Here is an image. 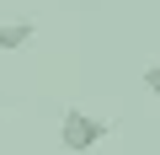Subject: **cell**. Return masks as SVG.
<instances>
[{"label": "cell", "instance_id": "1", "mask_svg": "<svg viewBox=\"0 0 160 155\" xmlns=\"http://www.w3.org/2000/svg\"><path fill=\"white\" fill-rule=\"evenodd\" d=\"M102 139H107V123L91 118L86 107H69V112L59 118V144H64L69 155H86V150H96Z\"/></svg>", "mask_w": 160, "mask_h": 155}, {"label": "cell", "instance_id": "2", "mask_svg": "<svg viewBox=\"0 0 160 155\" xmlns=\"http://www.w3.org/2000/svg\"><path fill=\"white\" fill-rule=\"evenodd\" d=\"M32 38H38V22H27V16L0 22V54H16V48H27Z\"/></svg>", "mask_w": 160, "mask_h": 155}, {"label": "cell", "instance_id": "3", "mask_svg": "<svg viewBox=\"0 0 160 155\" xmlns=\"http://www.w3.org/2000/svg\"><path fill=\"white\" fill-rule=\"evenodd\" d=\"M144 91L160 96V64H144Z\"/></svg>", "mask_w": 160, "mask_h": 155}]
</instances>
